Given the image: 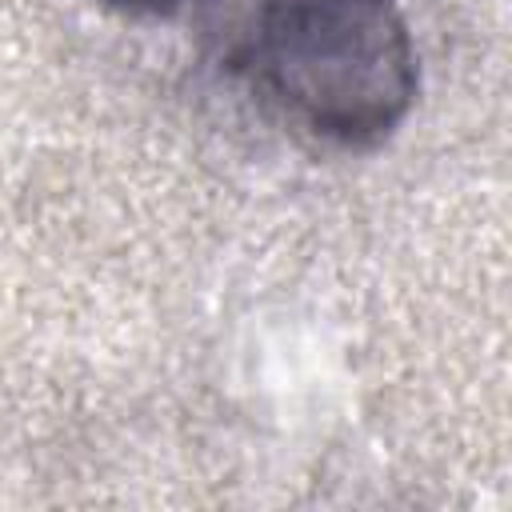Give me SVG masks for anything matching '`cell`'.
Instances as JSON below:
<instances>
[{
    "instance_id": "cell-2",
    "label": "cell",
    "mask_w": 512,
    "mask_h": 512,
    "mask_svg": "<svg viewBox=\"0 0 512 512\" xmlns=\"http://www.w3.org/2000/svg\"><path fill=\"white\" fill-rule=\"evenodd\" d=\"M104 8H116V12H140V16H168L176 8H184L188 0H96Z\"/></svg>"
},
{
    "instance_id": "cell-1",
    "label": "cell",
    "mask_w": 512,
    "mask_h": 512,
    "mask_svg": "<svg viewBox=\"0 0 512 512\" xmlns=\"http://www.w3.org/2000/svg\"><path fill=\"white\" fill-rule=\"evenodd\" d=\"M240 60L288 128L344 152L384 144L420 88L396 0H260Z\"/></svg>"
}]
</instances>
